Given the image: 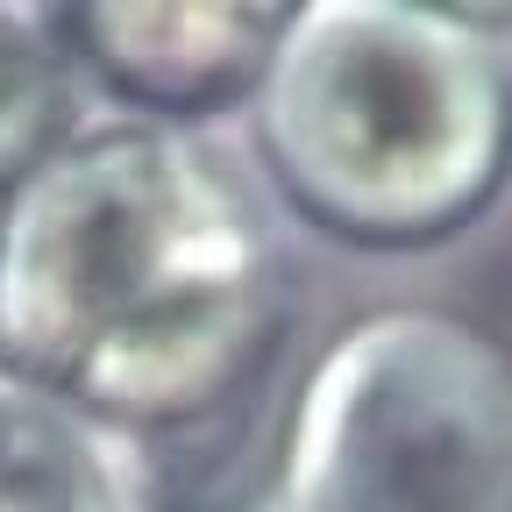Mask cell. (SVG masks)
<instances>
[{
  "mask_svg": "<svg viewBox=\"0 0 512 512\" xmlns=\"http://www.w3.org/2000/svg\"><path fill=\"white\" fill-rule=\"evenodd\" d=\"M0 370L114 441L292 370V292L242 178L164 121L79 128L0 214Z\"/></svg>",
  "mask_w": 512,
  "mask_h": 512,
  "instance_id": "6da1fadb",
  "label": "cell"
},
{
  "mask_svg": "<svg viewBox=\"0 0 512 512\" xmlns=\"http://www.w3.org/2000/svg\"><path fill=\"white\" fill-rule=\"evenodd\" d=\"M285 200L349 242H434L512 171V72L463 8H292L256 86Z\"/></svg>",
  "mask_w": 512,
  "mask_h": 512,
  "instance_id": "7a4b0ae2",
  "label": "cell"
},
{
  "mask_svg": "<svg viewBox=\"0 0 512 512\" xmlns=\"http://www.w3.org/2000/svg\"><path fill=\"white\" fill-rule=\"evenodd\" d=\"M299 512H512V342L463 313L356 320L299 377Z\"/></svg>",
  "mask_w": 512,
  "mask_h": 512,
  "instance_id": "3957f363",
  "label": "cell"
},
{
  "mask_svg": "<svg viewBox=\"0 0 512 512\" xmlns=\"http://www.w3.org/2000/svg\"><path fill=\"white\" fill-rule=\"evenodd\" d=\"M292 8H235V0H164V8H72L79 72L136 107V121H185L256 100Z\"/></svg>",
  "mask_w": 512,
  "mask_h": 512,
  "instance_id": "277c9868",
  "label": "cell"
},
{
  "mask_svg": "<svg viewBox=\"0 0 512 512\" xmlns=\"http://www.w3.org/2000/svg\"><path fill=\"white\" fill-rule=\"evenodd\" d=\"M79 136L72 8H0V207Z\"/></svg>",
  "mask_w": 512,
  "mask_h": 512,
  "instance_id": "5b68a950",
  "label": "cell"
},
{
  "mask_svg": "<svg viewBox=\"0 0 512 512\" xmlns=\"http://www.w3.org/2000/svg\"><path fill=\"white\" fill-rule=\"evenodd\" d=\"M107 434L57 392L0 370V512H100Z\"/></svg>",
  "mask_w": 512,
  "mask_h": 512,
  "instance_id": "8992f818",
  "label": "cell"
},
{
  "mask_svg": "<svg viewBox=\"0 0 512 512\" xmlns=\"http://www.w3.org/2000/svg\"><path fill=\"white\" fill-rule=\"evenodd\" d=\"M0 214H8V207H0Z\"/></svg>",
  "mask_w": 512,
  "mask_h": 512,
  "instance_id": "52a82bcc",
  "label": "cell"
}]
</instances>
